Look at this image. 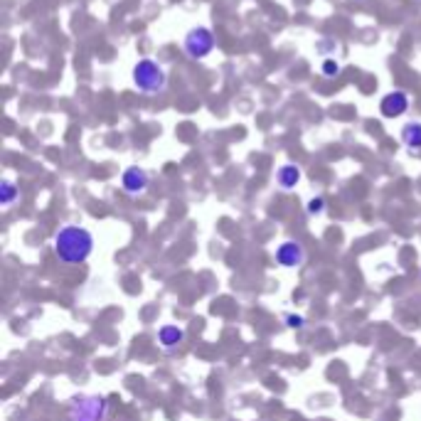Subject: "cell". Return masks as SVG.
<instances>
[{
  "instance_id": "1",
  "label": "cell",
  "mask_w": 421,
  "mask_h": 421,
  "mask_svg": "<svg viewBox=\"0 0 421 421\" xmlns=\"http://www.w3.org/2000/svg\"><path fill=\"white\" fill-rule=\"evenodd\" d=\"M94 252V234L79 224H65L54 234V254L65 263H82Z\"/></svg>"
},
{
  "instance_id": "2",
  "label": "cell",
  "mask_w": 421,
  "mask_h": 421,
  "mask_svg": "<svg viewBox=\"0 0 421 421\" xmlns=\"http://www.w3.org/2000/svg\"><path fill=\"white\" fill-rule=\"evenodd\" d=\"M131 82L143 94H160L168 87V74H165L163 65H158L155 59L143 57L131 69Z\"/></svg>"
},
{
  "instance_id": "3",
  "label": "cell",
  "mask_w": 421,
  "mask_h": 421,
  "mask_svg": "<svg viewBox=\"0 0 421 421\" xmlns=\"http://www.w3.org/2000/svg\"><path fill=\"white\" fill-rule=\"evenodd\" d=\"M215 47H217V37L207 25H195L182 37V50L195 62H202L205 57H210L215 52Z\"/></svg>"
},
{
  "instance_id": "4",
  "label": "cell",
  "mask_w": 421,
  "mask_h": 421,
  "mask_svg": "<svg viewBox=\"0 0 421 421\" xmlns=\"http://www.w3.org/2000/svg\"><path fill=\"white\" fill-rule=\"evenodd\" d=\"M109 402L99 394H79L69 404V421H106Z\"/></svg>"
},
{
  "instance_id": "5",
  "label": "cell",
  "mask_w": 421,
  "mask_h": 421,
  "mask_svg": "<svg viewBox=\"0 0 421 421\" xmlns=\"http://www.w3.org/2000/svg\"><path fill=\"white\" fill-rule=\"evenodd\" d=\"M409 111V94L404 89H392L387 91L380 101V114L385 118H394V116H404Z\"/></svg>"
},
{
  "instance_id": "6",
  "label": "cell",
  "mask_w": 421,
  "mask_h": 421,
  "mask_svg": "<svg viewBox=\"0 0 421 421\" xmlns=\"http://www.w3.org/2000/svg\"><path fill=\"white\" fill-rule=\"evenodd\" d=\"M148 182H151L148 170L138 168V165H129V168L121 173V187H123V193H129V195L146 193Z\"/></svg>"
},
{
  "instance_id": "7",
  "label": "cell",
  "mask_w": 421,
  "mask_h": 421,
  "mask_svg": "<svg viewBox=\"0 0 421 421\" xmlns=\"http://www.w3.org/2000/svg\"><path fill=\"white\" fill-rule=\"evenodd\" d=\"M276 261L286 269H296L305 261V249L299 244V241H283V244L276 246Z\"/></svg>"
},
{
  "instance_id": "8",
  "label": "cell",
  "mask_w": 421,
  "mask_h": 421,
  "mask_svg": "<svg viewBox=\"0 0 421 421\" xmlns=\"http://www.w3.org/2000/svg\"><path fill=\"white\" fill-rule=\"evenodd\" d=\"M301 168L293 163H283L279 170H276V185L281 187V190H293V187L301 182Z\"/></svg>"
},
{
  "instance_id": "9",
  "label": "cell",
  "mask_w": 421,
  "mask_h": 421,
  "mask_svg": "<svg viewBox=\"0 0 421 421\" xmlns=\"http://www.w3.org/2000/svg\"><path fill=\"white\" fill-rule=\"evenodd\" d=\"M399 138L409 151H421V121H407L399 131Z\"/></svg>"
},
{
  "instance_id": "10",
  "label": "cell",
  "mask_w": 421,
  "mask_h": 421,
  "mask_svg": "<svg viewBox=\"0 0 421 421\" xmlns=\"http://www.w3.org/2000/svg\"><path fill=\"white\" fill-rule=\"evenodd\" d=\"M185 340V330L177 325H163L158 330V343L165 347V350H173V347H177Z\"/></svg>"
},
{
  "instance_id": "11",
  "label": "cell",
  "mask_w": 421,
  "mask_h": 421,
  "mask_svg": "<svg viewBox=\"0 0 421 421\" xmlns=\"http://www.w3.org/2000/svg\"><path fill=\"white\" fill-rule=\"evenodd\" d=\"M20 197V187L15 185L12 180H0V205L3 207H10L15 205V199Z\"/></svg>"
},
{
  "instance_id": "12",
  "label": "cell",
  "mask_w": 421,
  "mask_h": 421,
  "mask_svg": "<svg viewBox=\"0 0 421 421\" xmlns=\"http://www.w3.org/2000/svg\"><path fill=\"white\" fill-rule=\"evenodd\" d=\"M321 72H323V74H325V76H338L340 72H343V67H340L338 59L325 57V59H323V65H321Z\"/></svg>"
},
{
  "instance_id": "13",
  "label": "cell",
  "mask_w": 421,
  "mask_h": 421,
  "mask_svg": "<svg viewBox=\"0 0 421 421\" xmlns=\"http://www.w3.org/2000/svg\"><path fill=\"white\" fill-rule=\"evenodd\" d=\"M305 210H308V215H313V217H318V215H323L325 212V197H313V199H308V205H305Z\"/></svg>"
},
{
  "instance_id": "14",
  "label": "cell",
  "mask_w": 421,
  "mask_h": 421,
  "mask_svg": "<svg viewBox=\"0 0 421 421\" xmlns=\"http://www.w3.org/2000/svg\"><path fill=\"white\" fill-rule=\"evenodd\" d=\"M286 325L288 327H303V318H301V316H286Z\"/></svg>"
}]
</instances>
